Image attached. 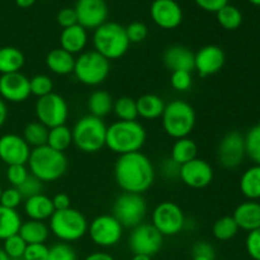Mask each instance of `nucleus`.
Listing matches in <instances>:
<instances>
[{"label":"nucleus","instance_id":"nucleus-33","mask_svg":"<svg viewBox=\"0 0 260 260\" xmlns=\"http://www.w3.org/2000/svg\"><path fill=\"white\" fill-rule=\"evenodd\" d=\"M47 145L56 151L65 152L73 145V132L66 124L53 127L48 131Z\"/></svg>","mask_w":260,"mask_h":260},{"label":"nucleus","instance_id":"nucleus-35","mask_svg":"<svg viewBox=\"0 0 260 260\" xmlns=\"http://www.w3.org/2000/svg\"><path fill=\"white\" fill-rule=\"evenodd\" d=\"M218 24L226 30H235L243 23V13L235 5L228 4L216 13Z\"/></svg>","mask_w":260,"mask_h":260},{"label":"nucleus","instance_id":"nucleus-48","mask_svg":"<svg viewBox=\"0 0 260 260\" xmlns=\"http://www.w3.org/2000/svg\"><path fill=\"white\" fill-rule=\"evenodd\" d=\"M48 248L46 244H29L27 245L23 259L24 260H47Z\"/></svg>","mask_w":260,"mask_h":260},{"label":"nucleus","instance_id":"nucleus-3","mask_svg":"<svg viewBox=\"0 0 260 260\" xmlns=\"http://www.w3.org/2000/svg\"><path fill=\"white\" fill-rule=\"evenodd\" d=\"M27 164L30 174L38 178L42 183L60 179L69 167L65 152L56 151L48 145L32 149Z\"/></svg>","mask_w":260,"mask_h":260},{"label":"nucleus","instance_id":"nucleus-16","mask_svg":"<svg viewBox=\"0 0 260 260\" xmlns=\"http://www.w3.org/2000/svg\"><path fill=\"white\" fill-rule=\"evenodd\" d=\"M179 178L187 187L202 189L212 183L213 169L208 161L196 157L180 167Z\"/></svg>","mask_w":260,"mask_h":260},{"label":"nucleus","instance_id":"nucleus-54","mask_svg":"<svg viewBox=\"0 0 260 260\" xmlns=\"http://www.w3.org/2000/svg\"><path fill=\"white\" fill-rule=\"evenodd\" d=\"M84 260H116L111 254L104 253V251H94V253L89 254Z\"/></svg>","mask_w":260,"mask_h":260},{"label":"nucleus","instance_id":"nucleus-4","mask_svg":"<svg viewBox=\"0 0 260 260\" xmlns=\"http://www.w3.org/2000/svg\"><path fill=\"white\" fill-rule=\"evenodd\" d=\"M94 51L101 53L107 60H117L128 51L129 41L126 28L116 22H106L94 29Z\"/></svg>","mask_w":260,"mask_h":260},{"label":"nucleus","instance_id":"nucleus-37","mask_svg":"<svg viewBox=\"0 0 260 260\" xmlns=\"http://www.w3.org/2000/svg\"><path fill=\"white\" fill-rule=\"evenodd\" d=\"M113 112L118 121H136L137 114L136 101L129 96H121L113 103Z\"/></svg>","mask_w":260,"mask_h":260},{"label":"nucleus","instance_id":"nucleus-42","mask_svg":"<svg viewBox=\"0 0 260 260\" xmlns=\"http://www.w3.org/2000/svg\"><path fill=\"white\" fill-rule=\"evenodd\" d=\"M42 188L43 183L41 182L38 178H36L35 175H32L29 173L27 179L18 187V190L20 192L22 197L24 198V200H27V198L33 197V196L41 194V193H42Z\"/></svg>","mask_w":260,"mask_h":260},{"label":"nucleus","instance_id":"nucleus-26","mask_svg":"<svg viewBox=\"0 0 260 260\" xmlns=\"http://www.w3.org/2000/svg\"><path fill=\"white\" fill-rule=\"evenodd\" d=\"M137 114L144 119H157L162 116L165 109V103L159 95L155 94H145L136 99Z\"/></svg>","mask_w":260,"mask_h":260},{"label":"nucleus","instance_id":"nucleus-7","mask_svg":"<svg viewBox=\"0 0 260 260\" xmlns=\"http://www.w3.org/2000/svg\"><path fill=\"white\" fill-rule=\"evenodd\" d=\"M88 226L85 216L71 207L55 211L48 222L50 233L62 243H73L83 239L88 234Z\"/></svg>","mask_w":260,"mask_h":260},{"label":"nucleus","instance_id":"nucleus-38","mask_svg":"<svg viewBox=\"0 0 260 260\" xmlns=\"http://www.w3.org/2000/svg\"><path fill=\"white\" fill-rule=\"evenodd\" d=\"M244 136L246 156L254 161V164L260 165V123L251 127Z\"/></svg>","mask_w":260,"mask_h":260},{"label":"nucleus","instance_id":"nucleus-55","mask_svg":"<svg viewBox=\"0 0 260 260\" xmlns=\"http://www.w3.org/2000/svg\"><path fill=\"white\" fill-rule=\"evenodd\" d=\"M8 117V107L5 104V102L0 98V128L3 127V124L5 123Z\"/></svg>","mask_w":260,"mask_h":260},{"label":"nucleus","instance_id":"nucleus-6","mask_svg":"<svg viewBox=\"0 0 260 260\" xmlns=\"http://www.w3.org/2000/svg\"><path fill=\"white\" fill-rule=\"evenodd\" d=\"M73 144L85 154L98 152L106 146L107 126L104 121L91 114L84 116L71 128Z\"/></svg>","mask_w":260,"mask_h":260},{"label":"nucleus","instance_id":"nucleus-2","mask_svg":"<svg viewBox=\"0 0 260 260\" xmlns=\"http://www.w3.org/2000/svg\"><path fill=\"white\" fill-rule=\"evenodd\" d=\"M146 142V129L137 121H117L107 127L106 146L114 154L137 152Z\"/></svg>","mask_w":260,"mask_h":260},{"label":"nucleus","instance_id":"nucleus-10","mask_svg":"<svg viewBox=\"0 0 260 260\" xmlns=\"http://www.w3.org/2000/svg\"><path fill=\"white\" fill-rule=\"evenodd\" d=\"M151 225L162 236H175L184 230L187 220L183 210L177 203L164 201L152 211Z\"/></svg>","mask_w":260,"mask_h":260},{"label":"nucleus","instance_id":"nucleus-49","mask_svg":"<svg viewBox=\"0 0 260 260\" xmlns=\"http://www.w3.org/2000/svg\"><path fill=\"white\" fill-rule=\"evenodd\" d=\"M160 172L165 179L174 180L179 178L180 165L177 164L172 157H168V159L162 160V162L160 164Z\"/></svg>","mask_w":260,"mask_h":260},{"label":"nucleus","instance_id":"nucleus-39","mask_svg":"<svg viewBox=\"0 0 260 260\" xmlns=\"http://www.w3.org/2000/svg\"><path fill=\"white\" fill-rule=\"evenodd\" d=\"M29 88H30V95H35L37 98H42V96L48 95L52 93L53 90V83L52 79L47 75H40L33 76L29 79Z\"/></svg>","mask_w":260,"mask_h":260},{"label":"nucleus","instance_id":"nucleus-13","mask_svg":"<svg viewBox=\"0 0 260 260\" xmlns=\"http://www.w3.org/2000/svg\"><path fill=\"white\" fill-rule=\"evenodd\" d=\"M88 233L95 245L111 248L121 241L123 226L113 215H101L89 223Z\"/></svg>","mask_w":260,"mask_h":260},{"label":"nucleus","instance_id":"nucleus-20","mask_svg":"<svg viewBox=\"0 0 260 260\" xmlns=\"http://www.w3.org/2000/svg\"><path fill=\"white\" fill-rule=\"evenodd\" d=\"M225 61L226 56L222 48L215 45L205 46L194 53V70L201 76L213 75L223 68Z\"/></svg>","mask_w":260,"mask_h":260},{"label":"nucleus","instance_id":"nucleus-23","mask_svg":"<svg viewBox=\"0 0 260 260\" xmlns=\"http://www.w3.org/2000/svg\"><path fill=\"white\" fill-rule=\"evenodd\" d=\"M24 212L29 220L43 221V222L50 220L55 213L52 198L47 197L43 193L27 198L24 200Z\"/></svg>","mask_w":260,"mask_h":260},{"label":"nucleus","instance_id":"nucleus-29","mask_svg":"<svg viewBox=\"0 0 260 260\" xmlns=\"http://www.w3.org/2000/svg\"><path fill=\"white\" fill-rule=\"evenodd\" d=\"M24 55L20 50L13 46L0 47V74L19 73L24 65Z\"/></svg>","mask_w":260,"mask_h":260},{"label":"nucleus","instance_id":"nucleus-50","mask_svg":"<svg viewBox=\"0 0 260 260\" xmlns=\"http://www.w3.org/2000/svg\"><path fill=\"white\" fill-rule=\"evenodd\" d=\"M57 23L62 28H69L78 24V18L74 8H63L57 13Z\"/></svg>","mask_w":260,"mask_h":260},{"label":"nucleus","instance_id":"nucleus-25","mask_svg":"<svg viewBox=\"0 0 260 260\" xmlns=\"http://www.w3.org/2000/svg\"><path fill=\"white\" fill-rule=\"evenodd\" d=\"M46 65L48 70L57 75H69L74 73L75 57L62 48H55L46 56Z\"/></svg>","mask_w":260,"mask_h":260},{"label":"nucleus","instance_id":"nucleus-41","mask_svg":"<svg viewBox=\"0 0 260 260\" xmlns=\"http://www.w3.org/2000/svg\"><path fill=\"white\" fill-rule=\"evenodd\" d=\"M47 260H78V255L68 243H57L48 248Z\"/></svg>","mask_w":260,"mask_h":260},{"label":"nucleus","instance_id":"nucleus-46","mask_svg":"<svg viewBox=\"0 0 260 260\" xmlns=\"http://www.w3.org/2000/svg\"><path fill=\"white\" fill-rule=\"evenodd\" d=\"M170 84L178 91H185L192 86V73L188 71H173Z\"/></svg>","mask_w":260,"mask_h":260},{"label":"nucleus","instance_id":"nucleus-53","mask_svg":"<svg viewBox=\"0 0 260 260\" xmlns=\"http://www.w3.org/2000/svg\"><path fill=\"white\" fill-rule=\"evenodd\" d=\"M55 211H62L70 208V197L66 193H58L52 198Z\"/></svg>","mask_w":260,"mask_h":260},{"label":"nucleus","instance_id":"nucleus-57","mask_svg":"<svg viewBox=\"0 0 260 260\" xmlns=\"http://www.w3.org/2000/svg\"><path fill=\"white\" fill-rule=\"evenodd\" d=\"M131 260H152V256L147 255H134Z\"/></svg>","mask_w":260,"mask_h":260},{"label":"nucleus","instance_id":"nucleus-40","mask_svg":"<svg viewBox=\"0 0 260 260\" xmlns=\"http://www.w3.org/2000/svg\"><path fill=\"white\" fill-rule=\"evenodd\" d=\"M25 248H27V243L20 238L19 234H17V235L5 239L3 250L9 256V259H19L24 255Z\"/></svg>","mask_w":260,"mask_h":260},{"label":"nucleus","instance_id":"nucleus-47","mask_svg":"<svg viewBox=\"0 0 260 260\" xmlns=\"http://www.w3.org/2000/svg\"><path fill=\"white\" fill-rule=\"evenodd\" d=\"M246 253L253 260H260V229L248 233L245 240Z\"/></svg>","mask_w":260,"mask_h":260},{"label":"nucleus","instance_id":"nucleus-51","mask_svg":"<svg viewBox=\"0 0 260 260\" xmlns=\"http://www.w3.org/2000/svg\"><path fill=\"white\" fill-rule=\"evenodd\" d=\"M208 256V258H216L215 248L207 241H197L192 248V256Z\"/></svg>","mask_w":260,"mask_h":260},{"label":"nucleus","instance_id":"nucleus-8","mask_svg":"<svg viewBox=\"0 0 260 260\" xmlns=\"http://www.w3.org/2000/svg\"><path fill=\"white\" fill-rule=\"evenodd\" d=\"M109 71H111L109 60L94 50L81 52L79 57L75 58L74 74L84 85H99L108 78Z\"/></svg>","mask_w":260,"mask_h":260},{"label":"nucleus","instance_id":"nucleus-44","mask_svg":"<svg viewBox=\"0 0 260 260\" xmlns=\"http://www.w3.org/2000/svg\"><path fill=\"white\" fill-rule=\"evenodd\" d=\"M126 28V35L129 43H140L146 40L147 37V27L142 22H132Z\"/></svg>","mask_w":260,"mask_h":260},{"label":"nucleus","instance_id":"nucleus-21","mask_svg":"<svg viewBox=\"0 0 260 260\" xmlns=\"http://www.w3.org/2000/svg\"><path fill=\"white\" fill-rule=\"evenodd\" d=\"M164 63L170 71L194 70V52L182 45H173L164 52Z\"/></svg>","mask_w":260,"mask_h":260},{"label":"nucleus","instance_id":"nucleus-60","mask_svg":"<svg viewBox=\"0 0 260 260\" xmlns=\"http://www.w3.org/2000/svg\"><path fill=\"white\" fill-rule=\"evenodd\" d=\"M248 2L253 5H256V7H260V0H248Z\"/></svg>","mask_w":260,"mask_h":260},{"label":"nucleus","instance_id":"nucleus-22","mask_svg":"<svg viewBox=\"0 0 260 260\" xmlns=\"http://www.w3.org/2000/svg\"><path fill=\"white\" fill-rule=\"evenodd\" d=\"M233 217L241 230L250 233L260 229V203L256 201L240 203L234 211Z\"/></svg>","mask_w":260,"mask_h":260},{"label":"nucleus","instance_id":"nucleus-1","mask_svg":"<svg viewBox=\"0 0 260 260\" xmlns=\"http://www.w3.org/2000/svg\"><path fill=\"white\" fill-rule=\"evenodd\" d=\"M114 179L123 192L142 194L154 184V165L141 151L119 155L114 165Z\"/></svg>","mask_w":260,"mask_h":260},{"label":"nucleus","instance_id":"nucleus-18","mask_svg":"<svg viewBox=\"0 0 260 260\" xmlns=\"http://www.w3.org/2000/svg\"><path fill=\"white\" fill-rule=\"evenodd\" d=\"M150 15L155 24L162 29H174L183 20L182 7L175 0H154Z\"/></svg>","mask_w":260,"mask_h":260},{"label":"nucleus","instance_id":"nucleus-43","mask_svg":"<svg viewBox=\"0 0 260 260\" xmlns=\"http://www.w3.org/2000/svg\"><path fill=\"white\" fill-rule=\"evenodd\" d=\"M29 175V170L25 165H9L7 169L8 182L12 184V187L18 188Z\"/></svg>","mask_w":260,"mask_h":260},{"label":"nucleus","instance_id":"nucleus-36","mask_svg":"<svg viewBox=\"0 0 260 260\" xmlns=\"http://www.w3.org/2000/svg\"><path fill=\"white\" fill-rule=\"evenodd\" d=\"M239 230L240 229L233 216H223L213 223L212 234L218 241H229L238 235Z\"/></svg>","mask_w":260,"mask_h":260},{"label":"nucleus","instance_id":"nucleus-12","mask_svg":"<svg viewBox=\"0 0 260 260\" xmlns=\"http://www.w3.org/2000/svg\"><path fill=\"white\" fill-rule=\"evenodd\" d=\"M162 241L164 236L151 223L142 222L132 229L128 238V248L134 255L152 256L159 253Z\"/></svg>","mask_w":260,"mask_h":260},{"label":"nucleus","instance_id":"nucleus-61","mask_svg":"<svg viewBox=\"0 0 260 260\" xmlns=\"http://www.w3.org/2000/svg\"><path fill=\"white\" fill-rule=\"evenodd\" d=\"M2 193H3V189H2V187H0V198H2Z\"/></svg>","mask_w":260,"mask_h":260},{"label":"nucleus","instance_id":"nucleus-5","mask_svg":"<svg viewBox=\"0 0 260 260\" xmlns=\"http://www.w3.org/2000/svg\"><path fill=\"white\" fill-rule=\"evenodd\" d=\"M196 111L188 102L175 99L165 104L162 112V128L168 136L175 140L189 136L196 126Z\"/></svg>","mask_w":260,"mask_h":260},{"label":"nucleus","instance_id":"nucleus-27","mask_svg":"<svg viewBox=\"0 0 260 260\" xmlns=\"http://www.w3.org/2000/svg\"><path fill=\"white\" fill-rule=\"evenodd\" d=\"M19 236L29 244H45L50 236V229L43 221L28 220L22 222L19 229Z\"/></svg>","mask_w":260,"mask_h":260},{"label":"nucleus","instance_id":"nucleus-59","mask_svg":"<svg viewBox=\"0 0 260 260\" xmlns=\"http://www.w3.org/2000/svg\"><path fill=\"white\" fill-rule=\"evenodd\" d=\"M192 260H216L213 258H208V256H201V255H197V256H192Z\"/></svg>","mask_w":260,"mask_h":260},{"label":"nucleus","instance_id":"nucleus-32","mask_svg":"<svg viewBox=\"0 0 260 260\" xmlns=\"http://www.w3.org/2000/svg\"><path fill=\"white\" fill-rule=\"evenodd\" d=\"M197 144L193 140L184 137V139H179L174 142V145L172 147V155H170V157L177 164H179L182 167L185 162L196 159L197 157Z\"/></svg>","mask_w":260,"mask_h":260},{"label":"nucleus","instance_id":"nucleus-24","mask_svg":"<svg viewBox=\"0 0 260 260\" xmlns=\"http://www.w3.org/2000/svg\"><path fill=\"white\" fill-rule=\"evenodd\" d=\"M88 43V32L80 24L71 25L69 28H63L60 36V45L66 52L75 55L81 53Z\"/></svg>","mask_w":260,"mask_h":260},{"label":"nucleus","instance_id":"nucleus-14","mask_svg":"<svg viewBox=\"0 0 260 260\" xmlns=\"http://www.w3.org/2000/svg\"><path fill=\"white\" fill-rule=\"evenodd\" d=\"M217 160L225 169H235L243 164L246 156L245 136L239 131H230L217 145Z\"/></svg>","mask_w":260,"mask_h":260},{"label":"nucleus","instance_id":"nucleus-31","mask_svg":"<svg viewBox=\"0 0 260 260\" xmlns=\"http://www.w3.org/2000/svg\"><path fill=\"white\" fill-rule=\"evenodd\" d=\"M22 218L17 212V210L7 208L0 205V240L4 241L5 239L19 233Z\"/></svg>","mask_w":260,"mask_h":260},{"label":"nucleus","instance_id":"nucleus-11","mask_svg":"<svg viewBox=\"0 0 260 260\" xmlns=\"http://www.w3.org/2000/svg\"><path fill=\"white\" fill-rule=\"evenodd\" d=\"M36 117L38 122L45 124L47 128L62 126L69 118V106L65 99L56 93L38 98L36 103Z\"/></svg>","mask_w":260,"mask_h":260},{"label":"nucleus","instance_id":"nucleus-45","mask_svg":"<svg viewBox=\"0 0 260 260\" xmlns=\"http://www.w3.org/2000/svg\"><path fill=\"white\" fill-rule=\"evenodd\" d=\"M23 200H24V198L22 197V194H20V192L18 190V188L10 187L3 190L2 198H0V205L4 206V207L7 208L15 210V208L23 202Z\"/></svg>","mask_w":260,"mask_h":260},{"label":"nucleus","instance_id":"nucleus-19","mask_svg":"<svg viewBox=\"0 0 260 260\" xmlns=\"http://www.w3.org/2000/svg\"><path fill=\"white\" fill-rule=\"evenodd\" d=\"M0 95L4 102L22 103L30 96L29 79L19 73L5 74L0 76Z\"/></svg>","mask_w":260,"mask_h":260},{"label":"nucleus","instance_id":"nucleus-9","mask_svg":"<svg viewBox=\"0 0 260 260\" xmlns=\"http://www.w3.org/2000/svg\"><path fill=\"white\" fill-rule=\"evenodd\" d=\"M147 212L146 201L142 194L123 192L116 198L113 216L123 228H136L144 222Z\"/></svg>","mask_w":260,"mask_h":260},{"label":"nucleus","instance_id":"nucleus-34","mask_svg":"<svg viewBox=\"0 0 260 260\" xmlns=\"http://www.w3.org/2000/svg\"><path fill=\"white\" fill-rule=\"evenodd\" d=\"M48 131L50 128L42 124L41 122H30L27 126L24 127V131H23V139L25 140L28 145L30 147H40L43 145H47V139H48Z\"/></svg>","mask_w":260,"mask_h":260},{"label":"nucleus","instance_id":"nucleus-17","mask_svg":"<svg viewBox=\"0 0 260 260\" xmlns=\"http://www.w3.org/2000/svg\"><path fill=\"white\" fill-rule=\"evenodd\" d=\"M32 149L22 136L7 134L0 137V160L9 165H25Z\"/></svg>","mask_w":260,"mask_h":260},{"label":"nucleus","instance_id":"nucleus-15","mask_svg":"<svg viewBox=\"0 0 260 260\" xmlns=\"http://www.w3.org/2000/svg\"><path fill=\"white\" fill-rule=\"evenodd\" d=\"M78 24L85 29H96L107 22L108 5L106 0H76L74 7Z\"/></svg>","mask_w":260,"mask_h":260},{"label":"nucleus","instance_id":"nucleus-30","mask_svg":"<svg viewBox=\"0 0 260 260\" xmlns=\"http://www.w3.org/2000/svg\"><path fill=\"white\" fill-rule=\"evenodd\" d=\"M113 98L106 90H95L89 95L88 108L91 116L103 118L113 111Z\"/></svg>","mask_w":260,"mask_h":260},{"label":"nucleus","instance_id":"nucleus-58","mask_svg":"<svg viewBox=\"0 0 260 260\" xmlns=\"http://www.w3.org/2000/svg\"><path fill=\"white\" fill-rule=\"evenodd\" d=\"M0 260H10L9 256L5 254L4 250H3V248H0Z\"/></svg>","mask_w":260,"mask_h":260},{"label":"nucleus","instance_id":"nucleus-52","mask_svg":"<svg viewBox=\"0 0 260 260\" xmlns=\"http://www.w3.org/2000/svg\"><path fill=\"white\" fill-rule=\"evenodd\" d=\"M194 3L205 12L217 13L221 8L229 4V0H194Z\"/></svg>","mask_w":260,"mask_h":260},{"label":"nucleus","instance_id":"nucleus-28","mask_svg":"<svg viewBox=\"0 0 260 260\" xmlns=\"http://www.w3.org/2000/svg\"><path fill=\"white\" fill-rule=\"evenodd\" d=\"M240 190L249 201L260 200V165L254 164L243 173L240 178Z\"/></svg>","mask_w":260,"mask_h":260},{"label":"nucleus","instance_id":"nucleus-56","mask_svg":"<svg viewBox=\"0 0 260 260\" xmlns=\"http://www.w3.org/2000/svg\"><path fill=\"white\" fill-rule=\"evenodd\" d=\"M36 3V0H15V4L20 8H29Z\"/></svg>","mask_w":260,"mask_h":260}]
</instances>
